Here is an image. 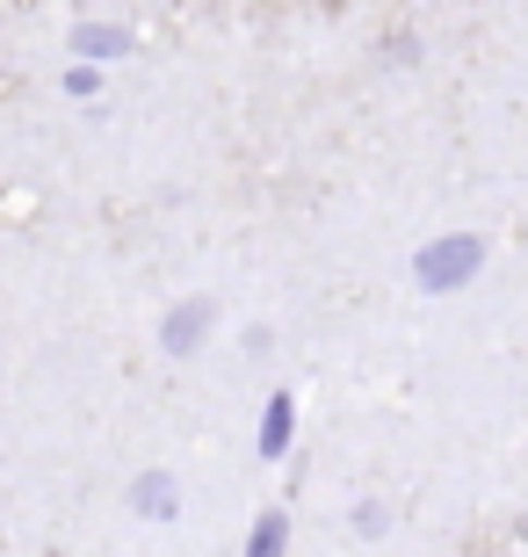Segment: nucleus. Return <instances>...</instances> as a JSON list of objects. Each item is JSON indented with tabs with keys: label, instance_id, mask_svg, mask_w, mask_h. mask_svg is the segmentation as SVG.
Masks as SVG:
<instances>
[{
	"label": "nucleus",
	"instance_id": "nucleus-4",
	"mask_svg": "<svg viewBox=\"0 0 528 557\" xmlns=\"http://www.w3.org/2000/svg\"><path fill=\"white\" fill-rule=\"evenodd\" d=\"M73 51H81V59H123V51H131V29H109V22H81V29H73Z\"/></svg>",
	"mask_w": 528,
	"mask_h": 557
},
{
	"label": "nucleus",
	"instance_id": "nucleus-2",
	"mask_svg": "<svg viewBox=\"0 0 528 557\" xmlns=\"http://www.w3.org/2000/svg\"><path fill=\"white\" fill-rule=\"evenodd\" d=\"M204 326H210V297H196V305H174L160 326V348L167 355H196L204 348Z\"/></svg>",
	"mask_w": 528,
	"mask_h": 557
},
{
	"label": "nucleus",
	"instance_id": "nucleus-6",
	"mask_svg": "<svg viewBox=\"0 0 528 557\" xmlns=\"http://www.w3.org/2000/svg\"><path fill=\"white\" fill-rule=\"evenodd\" d=\"M283 515H261V529H254V550H283Z\"/></svg>",
	"mask_w": 528,
	"mask_h": 557
},
{
	"label": "nucleus",
	"instance_id": "nucleus-5",
	"mask_svg": "<svg viewBox=\"0 0 528 557\" xmlns=\"http://www.w3.org/2000/svg\"><path fill=\"white\" fill-rule=\"evenodd\" d=\"M131 507H138V515H152V521H167V515H174V478H167V471H145L138 485H131Z\"/></svg>",
	"mask_w": 528,
	"mask_h": 557
},
{
	"label": "nucleus",
	"instance_id": "nucleus-1",
	"mask_svg": "<svg viewBox=\"0 0 528 557\" xmlns=\"http://www.w3.org/2000/svg\"><path fill=\"white\" fill-rule=\"evenodd\" d=\"M478 269H486V239H478V232H449V239H427V247L413 253V283L434 289V297L470 283Z\"/></svg>",
	"mask_w": 528,
	"mask_h": 557
},
{
	"label": "nucleus",
	"instance_id": "nucleus-3",
	"mask_svg": "<svg viewBox=\"0 0 528 557\" xmlns=\"http://www.w3.org/2000/svg\"><path fill=\"white\" fill-rule=\"evenodd\" d=\"M290 434H297V398L268 392V406H261V456H268V463L290 456Z\"/></svg>",
	"mask_w": 528,
	"mask_h": 557
}]
</instances>
